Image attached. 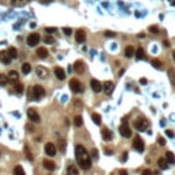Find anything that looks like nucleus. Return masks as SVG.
<instances>
[{
  "instance_id": "ddd939ff",
  "label": "nucleus",
  "mask_w": 175,
  "mask_h": 175,
  "mask_svg": "<svg viewBox=\"0 0 175 175\" xmlns=\"http://www.w3.org/2000/svg\"><path fill=\"white\" fill-rule=\"evenodd\" d=\"M74 71H75L77 74H82V73H85V63L82 62V60H77L75 63H74Z\"/></svg>"
},
{
  "instance_id": "6e6d98bb",
  "label": "nucleus",
  "mask_w": 175,
  "mask_h": 175,
  "mask_svg": "<svg viewBox=\"0 0 175 175\" xmlns=\"http://www.w3.org/2000/svg\"><path fill=\"white\" fill-rule=\"evenodd\" d=\"M170 3H171L172 6H175V0H170Z\"/></svg>"
},
{
  "instance_id": "8fccbe9b",
  "label": "nucleus",
  "mask_w": 175,
  "mask_h": 175,
  "mask_svg": "<svg viewBox=\"0 0 175 175\" xmlns=\"http://www.w3.org/2000/svg\"><path fill=\"white\" fill-rule=\"evenodd\" d=\"M119 175H129L126 170H119Z\"/></svg>"
},
{
  "instance_id": "6e6552de",
  "label": "nucleus",
  "mask_w": 175,
  "mask_h": 175,
  "mask_svg": "<svg viewBox=\"0 0 175 175\" xmlns=\"http://www.w3.org/2000/svg\"><path fill=\"white\" fill-rule=\"evenodd\" d=\"M119 133L122 137H124V138H130L131 137V129L127 126V123H122L119 127Z\"/></svg>"
},
{
  "instance_id": "aec40b11",
  "label": "nucleus",
  "mask_w": 175,
  "mask_h": 175,
  "mask_svg": "<svg viewBox=\"0 0 175 175\" xmlns=\"http://www.w3.org/2000/svg\"><path fill=\"white\" fill-rule=\"evenodd\" d=\"M8 81H11V82H18V78H19V74H18V71H15V70H11V71L8 73Z\"/></svg>"
},
{
  "instance_id": "58836bf2",
  "label": "nucleus",
  "mask_w": 175,
  "mask_h": 175,
  "mask_svg": "<svg viewBox=\"0 0 175 175\" xmlns=\"http://www.w3.org/2000/svg\"><path fill=\"white\" fill-rule=\"evenodd\" d=\"M63 33L66 34V36H70L73 33V29L71 28H63Z\"/></svg>"
},
{
  "instance_id": "473e14b6",
  "label": "nucleus",
  "mask_w": 175,
  "mask_h": 175,
  "mask_svg": "<svg viewBox=\"0 0 175 175\" xmlns=\"http://www.w3.org/2000/svg\"><path fill=\"white\" fill-rule=\"evenodd\" d=\"M14 175H25L23 168L21 167V166H16V167L14 168Z\"/></svg>"
},
{
  "instance_id": "f8f14e48",
  "label": "nucleus",
  "mask_w": 175,
  "mask_h": 175,
  "mask_svg": "<svg viewBox=\"0 0 175 175\" xmlns=\"http://www.w3.org/2000/svg\"><path fill=\"white\" fill-rule=\"evenodd\" d=\"M36 74H37V77H40V78H47V77L49 75V71H48V68L43 67V66H37Z\"/></svg>"
},
{
  "instance_id": "b1692460",
  "label": "nucleus",
  "mask_w": 175,
  "mask_h": 175,
  "mask_svg": "<svg viewBox=\"0 0 175 175\" xmlns=\"http://www.w3.org/2000/svg\"><path fill=\"white\" fill-rule=\"evenodd\" d=\"M134 53H135V49L131 47V45L124 48V56H126V58H131V56H134Z\"/></svg>"
},
{
  "instance_id": "ea45409f",
  "label": "nucleus",
  "mask_w": 175,
  "mask_h": 175,
  "mask_svg": "<svg viewBox=\"0 0 175 175\" xmlns=\"http://www.w3.org/2000/svg\"><path fill=\"white\" fill-rule=\"evenodd\" d=\"M157 142H159L160 147H164V145H166V139H164L163 137H157Z\"/></svg>"
},
{
  "instance_id": "72a5a7b5",
  "label": "nucleus",
  "mask_w": 175,
  "mask_h": 175,
  "mask_svg": "<svg viewBox=\"0 0 175 175\" xmlns=\"http://www.w3.org/2000/svg\"><path fill=\"white\" fill-rule=\"evenodd\" d=\"M44 43L45 44H55V38H53L51 34H48V36L44 37Z\"/></svg>"
},
{
  "instance_id": "9d476101",
  "label": "nucleus",
  "mask_w": 175,
  "mask_h": 175,
  "mask_svg": "<svg viewBox=\"0 0 175 175\" xmlns=\"http://www.w3.org/2000/svg\"><path fill=\"white\" fill-rule=\"evenodd\" d=\"M56 152H58V148L55 147V144H52V142H48L47 145H45V153H47L48 156H55L56 155Z\"/></svg>"
},
{
  "instance_id": "f3484780",
  "label": "nucleus",
  "mask_w": 175,
  "mask_h": 175,
  "mask_svg": "<svg viewBox=\"0 0 175 175\" xmlns=\"http://www.w3.org/2000/svg\"><path fill=\"white\" fill-rule=\"evenodd\" d=\"M0 62L4 64H8L11 62V58H10L7 51H0Z\"/></svg>"
},
{
  "instance_id": "39448f33",
  "label": "nucleus",
  "mask_w": 175,
  "mask_h": 175,
  "mask_svg": "<svg viewBox=\"0 0 175 175\" xmlns=\"http://www.w3.org/2000/svg\"><path fill=\"white\" fill-rule=\"evenodd\" d=\"M133 148H134L137 152H144L145 149V144H144L142 138L139 135H135L134 137V141H133Z\"/></svg>"
},
{
  "instance_id": "5701e85b",
  "label": "nucleus",
  "mask_w": 175,
  "mask_h": 175,
  "mask_svg": "<svg viewBox=\"0 0 175 175\" xmlns=\"http://www.w3.org/2000/svg\"><path fill=\"white\" fill-rule=\"evenodd\" d=\"M157 166H159L160 170H167L168 168V161L166 160V157H160L157 160Z\"/></svg>"
},
{
  "instance_id": "e433bc0d",
  "label": "nucleus",
  "mask_w": 175,
  "mask_h": 175,
  "mask_svg": "<svg viewBox=\"0 0 175 175\" xmlns=\"http://www.w3.org/2000/svg\"><path fill=\"white\" fill-rule=\"evenodd\" d=\"M149 32H151L152 34H157V33H159V28L155 26V25H153V26H149Z\"/></svg>"
},
{
  "instance_id": "dca6fc26",
  "label": "nucleus",
  "mask_w": 175,
  "mask_h": 175,
  "mask_svg": "<svg viewBox=\"0 0 175 175\" xmlns=\"http://www.w3.org/2000/svg\"><path fill=\"white\" fill-rule=\"evenodd\" d=\"M53 73H55V77H56V78H58L59 81H63L64 78H66V71H64L62 67H55Z\"/></svg>"
},
{
  "instance_id": "3c124183",
  "label": "nucleus",
  "mask_w": 175,
  "mask_h": 175,
  "mask_svg": "<svg viewBox=\"0 0 175 175\" xmlns=\"http://www.w3.org/2000/svg\"><path fill=\"white\" fill-rule=\"evenodd\" d=\"M147 82H148V81L145 80V78H141V80H139V84H141V85H145Z\"/></svg>"
},
{
  "instance_id": "f03ea898",
  "label": "nucleus",
  "mask_w": 175,
  "mask_h": 175,
  "mask_svg": "<svg viewBox=\"0 0 175 175\" xmlns=\"http://www.w3.org/2000/svg\"><path fill=\"white\" fill-rule=\"evenodd\" d=\"M45 96V89H44L41 85H36L30 89V93H29V100H40L41 97Z\"/></svg>"
},
{
  "instance_id": "f257e3e1",
  "label": "nucleus",
  "mask_w": 175,
  "mask_h": 175,
  "mask_svg": "<svg viewBox=\"0 0 175 175\" xmlns=\"http://www.w3.org/2000/svg\"><path fill=\"white\" fill-rule=\"evenodd\" d=\"M75 159H77V163L80 164V167L82 170H89L92 167V159H90V155L86 152L82 145H77L75 147Z\"/></svg>"
},
{
  "instance_id": "2f4dec72",
  "label": "nucleus",
  "mask_w": 175,
  "mask_h": 175,
  "mask_svg": "<svg viewBox=\"0 0 175 175\" xmlns=\"http://www.w3.org/2000/svg\"><path fill=\"white\" fill-rule=\"evenodd\" d=\"M92 120H93L95 124H101V116H100L99 114H96V112L92 114Z\"/></svg>"
},
{
  "instance_id": "de8ad7c7",
  "label": "nucleus",
  "mask_w": 175,
  "mask_h": 175,
  "mask_svg": "<svg viewBox=\"0 0 175 175\" xmlns=\"http://www.w3.org/2000/svg\"><path fill=\"white\" fill-rule=\"evenodd\" d=\"M25 151H26V156H28V159H29V160H33V157L30 156V152H29V148H28V147L25 148Z\"/></svg>"
},
{
  "instance_id": "7c9ffc66",
  "label": "nucleus",
  "mask_w": 175,
  "mask_h": 175,
  "mask_svg": "<svg viewBox=\"0 0 175 175\" xmlns=\"http://www.w3.org/2000/svg\"><path fill=\"white\" fill-rule=\"evenodd\" d=\"M32 71V64L30 63H23L22 64V74H29Z\"/></svg>"
},
{
  "instance_id": "864d4df0",
  "label": "nucleus",
  "mask_w": 175,
  "mask_h": 175,
  "mask_svg": "<svg viewBox=\"0 0 175 175\" xmlns=\"http://www.w3.org/2000/svg\"><path fill=\"white\" fill-rule=\"evenodd\" d=\"M51 1H53V0H41V3H51Z\"/></svg>"
},
{
  "instance_id": "4468645a",
  "label": "nucleus",
  "mask_w": 175,
  "mask_h": 175,
  "mask_svg": "<svg viewBox=\"0 0 175 175\" xmlns=\"http://www.w3.org/2000/svg\"><path fill=\"white\" fill-rule=\"evenodd\" d=\"M85 40H86V33H85L82 29L77 30V33H75V41L77 43L82 44V43H85Z\"/></svg>"
},
{
  "instance_id": "f704fd0d",
  "label": "nucleus",
  "mask_w": 175,
  "mask_h": 175,
  "mask_svg": "<svg viewBox=\"0 0 175 175\" xmlns=\"http://www.w3.org/2000/svg\"><path fill=\"white\" fill-rule=\"evenodd\" d=\"M8 82V77L7 75H4V74H0V85H7Z\"/></svg>"
},
{
  "instance_id": "a878e982",
  "label": "nucleus",
  "mask_w": 175,
  "mask_h": 175,
  "mask_svg": "<svg viewBox=\"0 0 175 175\" xmlns=\"http://www.w3.org/2000/svg\"><path fill=\"white\" fill-rule=\"evenodd\" d=\"M67 175H80V172H78V168H77L75 166L70 164V166L67 167Z\"/></svg>"
},
{
  "instance_id": "1a4fd4ad",
  "label": "nucleus",
  "mask_w": 175,
  "mask_h": 175,
  "mask_svg": "<svg viewBox=\"0 0 175 175\" xmlns=\"http://www.w3.org/2000/svg\"><path fill=\"white\" fill-rule=\"evenodd\" d=\"M114 89H115V85H114L112 81H105V82L103 84V90L105 92V95H107V96L112 95Z\"/></svg>"
},
{
  "instance_id": "09e8293b",
  "label": "nucleus",
  "mask_w": 175,
  "mask_h": 175,
  "mask_svg": "<svg viewBox=\"0 0 175 175\" xmlns=\"http://www.w3.org/2000/svg\"><path fill=\"white\" fill-rule=\"evenodd\" d=\"M127 157H129L127 152H123V156H122V161H126V160H127Z\"/></svg>"
},
{
  "instance_id": "13d9d810",
  "label": "nucleus",
  "mask_w": 175,
  "mask_h": 175,
  "mask_svg": "<svg viewBox=\"0 0 175 175\" xmlns=\"http://www.w3.org/2000/svg\"><path fill=\"white\" fill-rule=\"evenodd\" d=\"M0 155H1V153H0Z\"/></svg>"
},
{
  "instance_id": "20e7f679",
  "label": "nucleus",
  "mask_w": 175,
  "mask_h": 175,
  "mask_svg": "<svg viewBox=\"0 0 175 175\" xmlns=\"http://www.w3.org/2000/svg\"><path fill=\"white\" fill-rule=\"evenodd\" d=\"M28 118L32 123H40V120H41L40 115H38V112H37L36 108H29L28 110Z\"/></svg>"
},
{
  "instance_id": "bb28decb",
  "label": "nucleus",
  "mask_w": 175,
  "mask_h": 175,
  "mask_svg": "<svg viewBox=\"0 0 175 175\" xmlns=\"http://www.w3.org/2000/svg\"><path fill=\"white\" fill-rule=\"evenodd\" d=\"M14 90H15V93H18V95H22V93H23V85L21 84V82H15Z\"/></svg>"
},
{
  "instance_id": "423d86ee",
  "label": "nucleus",
  "mask_w": 175,
  "mask_h": 175,
  "mask_svg": "<svg viewBox=\"0 0 175 175\" xmlns=\"http://www.w3.org/2000/svg\"><path fill=\"white\" fill-rule=\"evenodd\" d=\"M134 127L137 129L138 131H144L148 129V120L147 119H142V118H139V119H135L134 120Z\"/></svg>"
},
{
  "instance_id": "4c0bfd02",
  "label": "nucleus",
  "mask_w": 175,
  "mask_h": 175,
  "mask_svg": "<svg viewBox=\"0 0 175 175\" xmlns=\"http://www.w3.org/2000/svg\"><path fill=\"white\" fill-rule=\"evenodd\" d=\"M59 148H60V152H64V151H66V141L60 139V141H59Z\"/></svg>"
},
{
  "instance_id": "412c9836",
  "label": "nucleus",
  "mask_w": 175,
  "mask_h": 175,
  "mask_svg": "<svg viewBox=\"0 0 175 175\" xmlns=\"http://www.w3.org/2000/svg\"><path fill=\"white\" fill-rule=\"evenodd\" d=\"M101 137H103V139H105V141H110V139H112V133L108 130L107 127H103V130H101Z\"/></svg>"
},
{
  "instance_id": "2eb2a0df",
  "label": "nucleus",
  "mask_w": 175,
  "mask_h": 175,
  "mask_svg": "<svg viewBox=\"0 0 175 175\" xmlns=\"http://www.w3.org/2000/svg\"><path fill=\"white\" fill-rule=\"evenodd\" d=\"M36 55L38 56L40 59H47V58H48V55H49V52H48V49H47V48L40 47V48H37Z\"/></svg>"
},
{
  "instance_id": "7ed1b4c3",
  "label": "nucleus",
  "mask_w": 175,
  "mask_h": 175,
  "mask_svg": "<svg viewBox=\"0 0 175 175\" xmlns=\"http://www.w3.org/2000/svg\"><path fill=\"white\" fill-rule=\"evenodd\" d=\"M68 86H70V89H71L74 93H84V90H85L84 85L81 84L78 80H75V78L70 80V82H68Z\"/></svg>"
},
{
  "instance_id": "0eeeda50",
  "label": "nucleus",
  "mask_w": 175,
  "mask_h": 175,
  "mask_svg": "<svg viewBox=\"0 0 175 175\" xmlns=\"http://www.w3.org/2000/svg\"><path fill=\"white\" fill-rule=\"evenodd\" d=\"M38 43H40V34H38V33H32V34L28 37L29 47H36Z\"/></svg>"
},
{
  "instance_id": "a19ab883",
  "label": "nucleus",
  "mask_w": 175,
  "mask_h": 175,
  "mask_svg": "<svg viewBox=\"0 0 175 175\" xmlns=\"http://www.w3.org/2000/svg\"><path fill=\"white\" fill-rule=\"evenodd\" d=\"M56 30H58V29H56V28H45V32H47L48 34H52V33H56Z\"/></svg>"
},
{
  "instance_id": "9b49d317",
  "label": "nucleus",
  "mask_w": 175,
  "mask_h": 175,
  "mask_svg": "<svg viewBox=\"0 0 175 175\" xmlns=\"http://www.w3.org/2000/svg\"><path fill=\"white\" fill-rule=\"evenodd\" d=\"M90 88H92V90L93 92L100 93V92L103 90V84H101L99 80H92L90 81Z\"/></svg>"
},
{
  "instance_id": "cd10ccee",
  "label": "nucleus",
  "mask_w": 175,
  "mask_h": 175,
  "mask_svg": "<svg viewBox=\"0 0 175 175\" xmlns=\"http://www.w3.org/2000/svg\"><path fill=\"white\" fill-rule=\"evenodd\" d=\"M74 124H75V127H81V126L84 124L82 116H81V115H75V116H74Z\"/></svg>"
},
{
  "instance_id": "37998d69",
  "label": "nucleus",
  "mask_w": 175,
  "mask_h": 175,
  "mask_svg": "<svg viewBox=\"0 0 175 175\" xmlns=\"http://www.w3.org/2000/svg\"><path fill=\"white\" fill-rule=\"evenodd\" d=\"M104 34H105V36H107V37H115V36H116V33H114V32H110V30H107V32L104 33Z\"/></svg>"
},
{
  "instance_id": "5fc2aeb1",
  "label": "nucleus",
  "mask_w": 175,
  "mask_h": 175,
  "mask_svg": "<svg viewBox=\"0 0 175 175\" xmlns=\"http://www.w3.org/2000/svg\"><path fill=\"white\" fill-rule=\"evenodd\" d=\"M36 26H37V25L34 23V22H32V23H30V28H32V29H33V28H36Z\"/></svg>"
},
{
  "instance_id": "79ce46f5",
  "label": "nucleus",
  "mask_w": 175,
  "mask_h": 175,
  "mask_svg": "<svg viewBox=\"0 0 175 175\" xmlns=\"http://www.w3.org/2000/svg\"><path fill=\"white\" fill-rule=\"evenodd\" d=\"M26 130H28V133H33V131H34V126H33L32 123L26 124Z\"/></svg>"
},
{
  "instance_id": "c85d7f7f",
  "label": "nucleus",
  "mask_w": 175,
  "mask_h": 175,
  "mask_svg": "<svg viewBox=\"0 0 175 175\" xmlns=\"http://www.w3.org/2000/svg\"><path fill=\"white\" fill-rule=\"evenodd\" d=\"M168 78L171 81V85L175 88V70L174 68H170V70H168Z\"/></svg>"
},
{
  "instance_id": "603ef678",
  "label": "nucleus",
  "mask_w": 175,
  "mask_h": 175,
  "mask_svg": "<svg viewBox=\"0 0 175 175\" xmlns=\"http://www.w3.org/2000/svg\"><path fill=\"white\" fill-rule=\"evenodd\" d=\"M105 153H107V155H112V149H108V148H105Z\"/></svg>"
},
{
  "instance_id": "49530a36",
  "label": "nucleus",
  "mask_w": 175,
  "mask_h": 175,
  "mask_svg": "<svg viewBox=\"0 0 175 175\" xmlns=\"http://www.w3.org/2000/svg\"><path fill=\"white\" fill-rule=\"evenodd\" d=\"M141 175H153V172H152L151 170H144V171L141 172Z\"/></svg>"
},
{
  "instance_id": "6ab92c4d",
  "label": "nucleus",
  "mask_w": 175,
  "mask_h": 175,
  "mask_svg": "<svg viewBox=\"0 0 175 175\" xmlns=\"http://www.w3.org/2000/svg\"><path fill=\"white\" fill-rule=\"evenodd\" d=\"M135 58L137 59H139V60H145L147 59V55H145V51H144V48H137V51H135Z\"/></svg>"
},
{
  "instance_id": "4d7b16f0",
  "label": "nucleus",
  "mask_w": 175,
  "mask_h": 175,
  "mask_svg": "<svg viewBox=\"0 0 175 175\" xmlns=\"http://www.w3.org/2000/svg\"><path fill=\"white\" fill-rule=\"evenodd\" d=\"M172 56H174V60H175V52H174V55H172Z\"/></svg>"
},
{
  "instance_id": "c756f323",
  "label": "nucleus",
  "mask_w": 175,
  "mask_h": 175,
  "mask_svg": "<svg viewBox=\"0 0 175 175\" xmlns=\"http://www.w3.org/2000/svg\"><path fill=\"white\" fill-rule=\"evenodd\" d=\"M7 52H8V55H10V58H11V59H16V58H18V51H16V48L11 47Z\"/></svg>"
},
{
  "instance_id": "393cba45",
  "label": "nucleus",
  "mask_w": 175,
  "mask_h": 175,
  "mask_svg": "<svg viewBox=\"0 0 175 175\" xmlns=\"http://www.w3.org/2000/svg\"><path fill=\"white\" fill-rule=\"evenodd\" d=\"M166 160L168 161V164H174L175 163V156L171 151H167L166 152Z\"/></svg>"
},
{
  "instance_id": "a18cd8bd",
  "label": "nucleus",
  "mask_w": 175,
  "mask_h": 175,
  "mask_svg": "<svg viewBox=\"0 0 175 175\" xmlns=\"http://www.w3.org/2000/svg\"><path fill=\"white\" fill-rule=\"evenodd\" d=\"M166 135L170 137V138H172V137H174V131L172 130H166Z\"/></svg>"
},
{
  "instance_id": "a211bd4d",
  "label": "nucleus",
  "mask_w": 175,
  "mask_h": 175,
  "mask_svg": "<svg viewBox=\"0 0 175 175\" xmlns=\"http://www.w3.org/2000/svg\"><path fill=\"white\" fill-rule=\"evenodd\" d=\"M43 166L44 168H47L48 171H53L56 168V164L53 161H51V160H43Z\"/></svg>"
},
{
  "instance_id": "c03bdc74",
  "label": "nucleus",
  "mask_w": 175,
  "mask_h": 175,
  "mask_svg": "<svg viewBox=\"0 0 175 175\" xmlns=\"http://www.w3.org/2000/svg\"><path fill=\"white\" fill-rule=\"evenodd\" d=\"M90 157H93V159H96V157H97V149H92Z\"/></svg>"
},
{
  "instance_id": "4be33fe9",
  "label": "nucleus",
  "mask_w": 175,
  "mask_h": 175,
  "mask_svg": "<svg viewBox=\"0 0 175 175\" xmlns=\"http://www.w3.org/2000/svg\"><path fill=\"white\" fill-rule=\"evenodd\" d=\"M30 0H11V6L12 7H23Z\"/></svg>"
},
{
  "instance_id": "c9c22d12",
  "label": "nucleus",
  "mask_w": 175,
  "mask_h": 175,
  "mask_svg": "<svg viewBox=\"0 0 175 175\" xmlns=\"http://www.w3.org/2000/svg\"><path fill=\"white\" fill-rule=\"evenodd\" d=\"M152 66L155 68H161V62L159 59H153L152 60Z\"/></svg>"
}]
</instances>
